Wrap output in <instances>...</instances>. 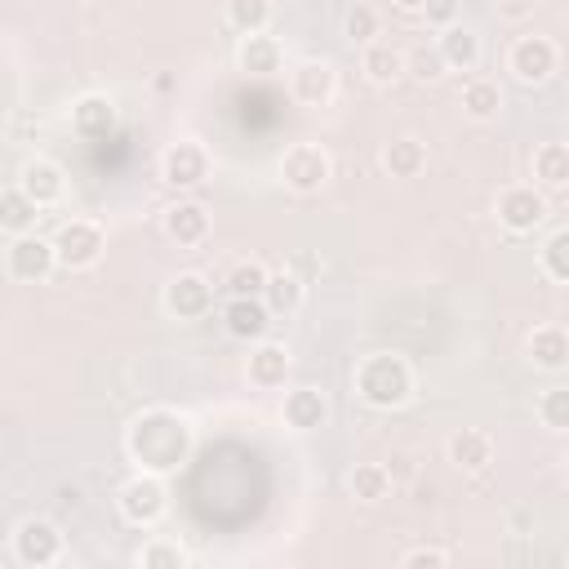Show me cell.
Instances as JSON below:
<instances>
[{
    "instance_id": "cell-21",
    "label": "cell",
    "mask_w": 569,
    "mask_h": 569,
    "mask_svg": "<svg viewBox=\"0 0 569 569\" xmlns=\"http://www.w3.org/2000/svg\"><path fill=\"white\" fill-rule=\"evenodd\" d=\"M71 129L80 138H107V133H116V102L107 93H80L71 102Z\"/></svg>"
},
{
    "instance_id": "cell-24",
    "label": "cell",
    "mask_w": 569,
    "mask_h": 569,
    "mask_svg": "<svg viewBox=\"0 0 569 569\" xmlns=\"http://www.w3.org/2000/svg\"><path fill=\"white\" fill-rule=\"evenodd\" d=\"M436 44H440L449 71H476V67H480V53H485V49H480V36H476L471 27L453 22V27H445V31L436 36Z\"/></svg>"
},
{
    "instance_id": "cell-17",
    "label": "cell",
    "mask_w": 569,
    "mask_h": 569,
    "mask_svg": "<svg viewBox=\"0 0 569 569\" xmlns=\"http://www.w3.org/2000/svg\"><path fill=\"white\" fill-rule=\"evenodd\" d=\"M280 418H284V427H293V431H316V427L329 422V400H325L320 387H293V391H284Z\"/></svg>"
},
{
    "instance_id": "cell-6",
    "label": "cell",
    "mask_w": 569,
    "mask_h": 569,
    "mask_svg": "<svg viewBox=\"0 0 569 569\" xmlns=\"http://www.w3.org/2000/svg\"><path fill=\"white\" fill-rule=\"evenodd\" d=\"M493 213H498L502 231L529 236V231H538V227L547 222V191H542L538 182H511V187L498 191Z\"/></svg>"
},
{
    "instance_id": "cell-34",
    "label": "cell",
    "mask_w": 569,
    "mask_h": 569,
    "mask_svg": "<svg viewBox=\"0 0 569 569\" xmlns=\"http://www.w3.org/2000/svg\"><path fill=\"white\" fill-rule=\"evenodd\" d=\"M227 22H231V31H240V36L267 31V22H271V0H227Z\"/></svg>"
},
{
    "instance_id": "cell-20",
    "label": "cell",
    "mask_w": 569,
    "mask_h": 569,
    "mask_svg": "<svg viewBox=\"0 0 569 569\" xmlns=\"http://www.w3.org/2000/svg\"><path fill=\"white\" fill-rule=\"evenodd\" d=\"M236 67L249 71V76H276L284 67V49L276 36L267 31H253V36H240L236 44Z\"/></svg>"
},
{
    "instance_id": "cell-29",
    "label": "cell",
    "mask_w": 569,
    "mask_h": 569,
    "mask_svg": "<svg viewBox=\"0 0 569 569\" xmlns=\"http://www.w3.org/2000/svg\"><path fill=\"white\" fill-rule=\"evenodd\" d=\"M267 280H271V267H267V262H258V258H240V262H231L222 289H227V298H262Z\"/></svg>"
},
{
    "instance_id": "cell-38",
    "label": "cell",
    "mask_w": 569,
    "mask_h": 569,
    "mask_svg": "<svg viewBox=\"0 0 569 569\" xmlns=\"http://www.w3.org/2000/svg\"><path fill=\"white\" fill-rule=\"evenodd\" d=\"M400 565L405 569H440V565H449V551H440V547H413V551L400 556Z\"/></svg>"
},
{
    "instance_id": "cell-35",
    "label": "cell",
    "mask_w": 569,
    "mask_h": 569,
    "mask_svg": "<svg viewBox=\"0 0 569 569\" xmlns=\"http://www.w3.org/2000/svg\"><path fill=\"white\" fill-rule=\"evenodd\" d=\"M378 27H382V18H378V9L365 4V0H356V4L347 9V18H342V36H347L351 44H373V40H378Z\"/></svg>"
},
{
    "instance_id": "cell-25",
    "label": "cell",
    "mask_w": 569,
    "mask_h": 569,
    "mask_svg": "<svg viewBox=\"0 0 569 569\" xmlns=\"http://www.w3.org/2000/svg\"><path fill=\"white\" fill-rule=\"evenodd\" d=\"M36 218H40V204L18 187V178L0 191V227L9 236H22V231H36Z\"/></svg>"
},
{
    "instance_id": "cell-27",
    "label": "cell",
    "mask_w": 569,
    "mask_h": 569,
    "mask_svg": "<svg viewBox=\"0 0 569 569\" xmlns=\"http://www.w3.org/2000/svg\"><path fill=\"white\" fill-rule=\"evenodd\" d=\"M462 111H467V120H476V124L498 120V111H502V89H498V80H485V76L467 80V84H462Z\"/></svg>"
},
{
    "instance_id": "cell-33",
    "label": "cell",
    "mask_w": 569,
    "mask_h": 569,
    "mask_svg": "<svg viewBox=\"0 0 569 569\" xmlns=\"http://www.w3.org/2000/svg\"><path fill=\"white\" fill-rule=\"evenodd\" d=\"M133 560L142 569H187L191 565V556H187V547L178 538H151Z\"/></svg>"
},
{
    "instance_id": "cell-1",
    "label": "cell",
    "mask_w": 569,
    "mask_h": 569,
    "mask_svg": "<svg viewBox=\"0 0 569 569\" xmlns=\"http://www.w3.org/2000/svg\"><path fill=\"white\" fill-rule=\"evenodd\" d=\"M191 449H196V427L187 413L169 405H151L124 427V453L133 458L138 471L169 476L191 458Z\"/></svg>"
},
{
    "instance_id": "cell-41",
    "label": "cell",
    "mask_w": 569,
    "mask_h": 569,
    "mask_svg": "<svg viewBox=\"0 0 569 569\" xmlns=\"http://www.w3.org/2000/svg\"><path fill=\"white\" fill-rule=\"evenodd\" d=\"M565 476H569V453H565Z\"/></svg>"
},
{
    "instance_id": "cell-39",
    "label": "cell",
    "mask_w": 569,
    "mask_h": 569,
    "mask_svg": "<svg viewBox=\"0 0 569 569\" xmlns=\"http://www.w3.org/2000/svg\"><path fill=\"white\" fill-rule=\"evenodd\" d=\"M493 9L502 22H525L533 13V0H493Z\"/></svg>"
},
{
    "instance_id": "cell-36",
    "label": "cell",
    "mask_w": 569,
    "mask_h": 569,
    "mask_svg": "<svg viewBox=\"0 0 569 569\" xmlns=\"http://www.w3.org/2000/svg\"><path fill=\"white\" fill-rule=\"evenodd\" d=\"M538 422L547 431H569V387L565 382H556L538 396Z\"/></svg>"
},
{
    "instance_id": "cell-37",
    "label": "cell",
    "mask_w": 569,
    "mask_h": 569,
    "mask_svg": "<svg viewBox=\"0 0 569 569\" xmlns=\"http://www.w3.org/2000/svg\"><path fill=\"white\" fill-rule=\"evenodd\" d=\"M458 4H462V0H427V4H422L427 27H436V31L453 27V22H458Z\"/></svg>"
},
{
    "instance_id": "cell-18",
    "label": "cell",
    "mask_w": 569,
    "mask_h": 569,
    "mask_svg": "<svg viewBox=\"0 0 569 569\" xmlns=\"http://www.w3.org/2000/svg\"><path fill=\"white\" fill-rule=\"evenodd\" d=\"M525 356H529L533 369H547V373L569 369V329H560V325H538V329L525 338Z\"/></svg>"
},
{
    "instance_id": "cell-14",
    "label": "cell",
    "mask_w": 569,
    "mask_h": 569,
    "mask_svg": "<svg viewBox=\"0 0 569 569\" xmlns=\"http://www.w3.org/2000/svg\"><path fill=\"white\" fill-rule=\"evenodd\" d=\"M271 320L276 316H271V307L262 298H227L222 302V329L236 342H262L267 329H271Z\"/></svg>"
},
{
    "instance_id": "cell-8",
    "label": "cell",
    "mask_w": 569,
    "mask_h": 569,
    "mask_svg": "<svg viewBox=\"0 0 569 569\" xmlns=\"http://www.w3.org/2000/svg\"><path fill=\"white\" fill-rule=\"evenodd\" d=\"M58 267V249H53V236H36V231H22V236H9V249H4V271L9 280L18 284H40L49 280Z\"/></svg>"
},
{
    "instance_id": "cell-11",
    "label": "cell",
    "mask_w": 569,
    "mask_h": 569,
    "mask_svg": "<svg viewBox=\"0 0 569 569\" xmlns=\"http://www.w3.org/2000/svg\"><path fill=\"white\" fill-rule=\"evenodd\" d=\"M164 311L173 320H200L213 311V280L204 271H178L164 284Z\"/></svg>"
},
{
    "instance_id": "cell-12",
    "label": "cell",
    "mask_w": 569,
    "mask_h": 569,
    "mask_svg": "<svg viewBox=\"0 0 569 569\" xmlns=\"http://www.w3.org/2000/svg\"><path fill=\"white\" fill-rule=\"evenodd\" d=\"M289 93L302 107H329L338 93V71L329 58H302L289 67Z\"/></svg>"
},
{
    "instance_id": "cell-15",
    "label": "cell",
    "mask_w": 569,
    "mask_h": 569,
    "mask_svg": "<svg viewBox=\"0 0 569 569\" xmlns=\"http://www.w3.org/2000/svg\"><path fill=\"white\" fill-rule=\"evenodd\" d=\"M18 187H22L40 209H49V204H58V200L67 196V173H62L58 160H49V156H31V160L18 169Z\"/></svg>"
},
{
    "instance_id": "cell-3",
    "label": "cell",
    "mask_w": 569,
    "mask_h": 569,
    "mask_svg": "<svg viewBox=\"0 0 569 569\" xmlns=\"http://www.w3.org/2000/svg\"><path fill=\"white\" fill-rule=\"evenodd\" d=\"M9 551L22 569H49L62 560V529L49 516H27L9 533Z\"/></svg>"
},
{
    "instance_id": "cell-26",
    "label": "cell",
    "mask_w": 569,
    "mask_h": 569,
    "mask_svg": "<svg viewBox=\"0 0 569 569\" xmlns=\"http://www.w3.org/2000/svg\"><path fill=\"white\" fill-rule=\"evenodd\" d=\"M382 169H387L391 178H418V173L427 169V147H422L418 138L400 133V138H391V142L382 147Z\"/></svg>"
},
{
    "instance_id": "cell-10",
    "label": "cell",
    "mask_w": 569,
    "mask_h": 569,
    "mask_svg": "<svg viewBox=\"0 0 569 569\" xmlns=\"http://www.w3.org/2000/svg\"><path fill=\"white\" fill-rule=\"evenodd\" d=\"M209 178V151L196 138H178L160 151V182L173 191H196Z\"/></svg>"
},
{
    "instance_id": "cell-9",
    "label": "cell",
    "mask_w": 569,
    "mask_h": 569,
    "mask_svg": "<svg viewBox=\"0 0 569 569\" xmlns=\"http://www.w3.org/2000/svg\"><path fill=\"white\" fill-rule=\"evenodd\" d=\"M556 67H560V49L547 36H516L507 49V71L520 84H547L556 76Z\"/></svg>"
},
{
    "instance_id": "cell-19",
    "label": "cell",
    "mask_w": 569,
    "mask_h": 569,
    "mask_svg": "<svg viewBox=\"0 0 569 569\" xmlns=\"http://www.w3.org/2000/svg\"><path fill=\"white\" fill-rule=\"evenodd\" d=\"M445 453L458 471H485L493 462V436L480 431V427H458L449 440H445Z\"/></svg>"
},
{
    "instance_id": "cell-5",
    "label": "cell",
    "mask_w": 569,
    "mask_h": 569,
    "mask_svg": "<svg viewBox=\"0 0 569 569\" xmlns=\"http://www.w3.org/2000/svg\"><path fill=\"white\" fill-rule=\"evenodd\" d=\"M116 507H120V516H124L129 525L151 529V525L169 511V485H164V476H156V471H133V476L120 485Z\"/></svg>"
},
{
    "instance_id": "cell-13",
    "label": "cell",
    "mask_w": 569,
    "mask_h": 569,
    "mask_svg": "<svg viewBox=\"0 0 569 569\" xmlns=\"http://www.w3.org/2000/svg\"><path fill=\"white\" fill-rule=\"evenodd\" d=\"M289 369H293V356H289L284 342H271V338L249 342V360H244L249 387H258V391H280V387L289 382Z\"/></svg>"
},
{
    "instance_id": "cell-30",
    "label": "cell",
    "mask_w": 569,
    "mask_h": 569,
    "mask_svg": "<svg viewBox=\"0 0 569 569\" xmlns=\"http://www.w3.org/2000/svg\"><path fill=\"white\" fill-rule=\"evenodd\" d=\"M347 489L356 502H382L391 493V467L382 462H356L347 476Z\"/></svg>"
},
{
    "instance_id": "cell-31",
    "label": "cell",
    "mask_w": 569,
    "mask_h": 569,
    "mask_svg": "<svg viewBox=\"0 0 569 569\" xmlns=\"http://www.w3.org/2000/svg\"><path fill=\"white\" fill-rule=\"evenodd\" d=\"M538 267H542L547 280L569 284V227H556V231L542 240V249H538Z\"/></svg>"
},
{
    "instance_id": "cell-22",
    "label": "cell",
    "mask_w": 569,
    "mask_h": 569,
    "mask_svg": "<svg viewBox=\"0 0 569 569\" xmlns=\"http://www.w3.org/2000/svg\"><path fill=\"white\" fill-rule=\"evenodd\" d=\"M360 71H365L369 84L387 89V84H396L400 76H409L405 49H396V44H387V40H373V44H365V53H360Z\"/></svg>"
},
{
    "instance_id": "cell-16",
    "label": "cell",
    "mask_w": 569,
    "mask_h": 569,
    "mask_svg": "<svg viewBox=\"0 0 569 569\" xmlns=\"http://www.w3.org/2000/svg\"><path fill=\"white\" fill-rule=\"evenodd\" d=\"M160 227H164V236H169L178 249H196V244L209 240V209H204L200 200H173V204L164 209Z\"/></svg>"
},
{
    "instance_id": "cell-23",
    "label": "cell",
    "mask_w": 569,
    "mask_h": 569,
    "mask_svg": "<svg viewBox=\"0 0 569 569\" xmlns=\"http://www.w3.org/2000/svg\"><path fill=\"white\" fill-rule=\"evenodd\" d=\"M529 173H533V182L542 191L569 187V142H538L533 160H529Z\"/></svg>"
},
{
    "instance_id": "cell-40",
    "label": "cell",
    "mask_w": 569,
    "mask_h": 569,
    "mask_svg": "<svg viewBox=\"0 0 569 569\" xmlns=\"http://www.w3.org/2000/svg\"><path fill=\"white\" fill-rule=\"evenodd\" d=\"M391 4H396L400 13H422V4H427V0H391Z\"/></svg>"
},
{
    "instance_id": "cell-4",
    "label": "cell",
    "mask_w": 569,
    "mask_h": 569,
    "mask_svg": "<svg viewBox=\"0 0 569 569\" xmlns=\"http://www.w3.org/2000/svg\"><path fill=\"white\" fill-rule=\"evenodd\" d=\"M53 249H58V267H67V271H89V267L102 262L107 231H102V222H93V218H67V222H58V231H53Z\"/></svg>"
},
{
    "instance_id": "cell-7",
    "label": "cell",
    "mask_w": 569,
    "mask_h": 569,
    "mask_svg": "<svg viewBox=\"0 0 569 569\" xmlns=\"http://www.w3.org/2000/svg\"><path fill=\"white\" fill-rule=\"evenodd\" d=\"M329 178H333V160H329V151L320 142H293L280 156V182L293 196H316Z\"/></svg>"
},
{
    "instance_id": "cell-28",
    "label": "cell",
    "mask_w": 569,
    "mask_h": 569,
    "mask_svg": "<svg viewBox=\"0 0 569 569\" xmlns=\"http://www.w3.org/2000/svg\"><path fill=\"white\" fill-rule=\"evenodd\" d=\"M302 298H307V284L293 271H271L267 289H262V302L271 307V316H298Z\"/></svg>"
},
{
    "instance_id": "cell-32",
    "label": "cell",
    "mask_w": 569,
    "mask_h": 569,
    "mask_svg": "<svg viewBox=\"0 0 569 569\" xmlns=\"http://www.w3.org/2000/svg\"><path fill=\"white\" fill-rule=\"evenodd\" d=\"M405 67H409V80H418V84H436L445 71H449V62H445V53H440V44L431 40H422V44H413L409 53H405Z\"/></svg>"
},
{
    "instance_id": "cell-2",
    "label": "cell",
    "mask_w": 569,
    "mask_h": 569,
    "mask_svg": "<svg viewBox=\"0 0 569 569\" xmlns=\"http://www.w3.org/2000/svg\"><path fill=\"white\" fill-rule=\"evenodd\" d=\"M356 396L369 409H400L413 396V365L396 351H373L356 365Z\"/></svg>"
}]
</instances>
